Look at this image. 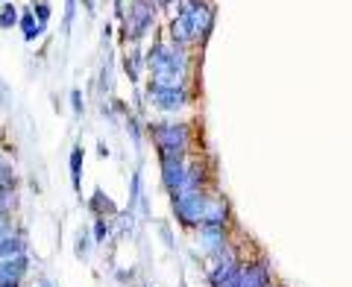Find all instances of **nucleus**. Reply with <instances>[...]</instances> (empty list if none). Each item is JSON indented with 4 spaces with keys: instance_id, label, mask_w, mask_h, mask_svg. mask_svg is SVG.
Returning <instances> with one entry per match:
<instances>
[{
    "instance_id": "nucleus-1",
    "label": "nucleus",
    "mask_w": 352,
    "mask_h": 287,
    "mask_svg": "<svg viewBox=\"0 0 352 287\" xmlns=\"http://www.w3.org/2000/svg\"><path fill=\"white\" fill-rule=\"evenodd\" d=\"M147 65L153 76L156 73H173V76H185V68H188V56L179 44H156L147 53Z\"/></svg>"
},
{
    "instance_id": "nucleus-2",
    "label": "nucleus",
    "mask_w": 352,
    "mask_h": 287,
    "mask_svg": "<svg viewBox=\"0 0 352 287\" xmlns=\"http://www.w3.org/2000/svg\"><path fill=\"white\" fill-rule=\"evenodd\" d=\"M170 203H173V214H176V220H179V226H185V229H200L206 203H208V194L206 191L176 194Z\"/></svg>"
},
{
    "instance_id": "nucleus-3",
    "label": "nucleus",
    "mask_w": 352,
    "mask_h": 287,
    "mask_svg": "<svg viewBox=\"0 0 352 287\" xmlns=\"http://www.w3.org/2000/svg\"><path fill=\"white\" fill-rule=\"evenodd\" d=\"M150 138L156 150H188L191 129L188 124H150Z\"/></svg>"
},
{
    "instance_id": "nucleus-4",
    "label": "nucleus",
    "mask_w": 352,
    "mask_h": 287,
    "mask_svg": "<svg viewBox=\"0 0 352 287\" xmlns=\"http://www.w3.org/2000/svg\"><path fill=\"white\" fill-rule=\"evenodd\" d=\"M238 279H241V258L229 249L226 255L214 261V267L208 270V284L212 287H238Z\"/></svg>"
},
{
    "instance_id": "nucleus-5",
    "label": "nucleus",
    "mask_w": 352,
    "mask_h": 287,
    "mask_svg": "<svg viewBox=\"0 0 352 287\" xmlns=\"http://www.w3.org/2000/svg\"><path fill=\"white\" fill-rule=\"evenodd\" d=\"M197 238H200V249L206 252L208 258L220 261L229 252V235H226V229H220V226H200V229H197Z\"/></svg>"
},
{
    "instance_id": "nucleus-6",
    "label": "nucleus",
    "mask_w": 352,
    "mask_h": 287,
    "mask_svg": "<svg viewBox=\"0 0 352 287\" xmlns=\"http://www.w3.org/2000/svg\"><path fill=\"white\" fill-rule=\"evenodd\" d=\"M153 0H132L129 15H126V36L141 38L153 24Z\"/></svg>"
},
{
    "instance_id": "nucleus-7",
    "label": "nucleus",
    "mask_w": 352,
    "mask_h": 287,
    "mask_svg": "<svg viewBox=\"0 0 352 287\" xmlns=\"http://www.w3.org/2000/svg\"><path fill=\"white\" fill-rule=\"evenodd\" d=\"M238 287H273L270 264L264 261V258L241 261V279H238Z\"/></svg>"
},
{
    "instance_id": "nucleus-8",
    "label": "nucleus",
    "mask_w": 352,
    "mask_h": 287,
    "mask_svg": "<svg viewBox=\"0 0 352 287\" xmlns=\"http://www.w3.org/2000/svg\"><path fill=\"white\" fill-rule=\"evenodd\" d=\"M150 100L156 108H162V112H176V108H182L185 103H188V91H185V85L179 88H159V85H150Z\"/></svg>"
},
{
    "instance_id": "nucleus-9",
    "label": "nucleus",
    "mask_w": 352,
    "mask_h": 287,
    "mask_svg": "<svg viewBox=\"0 0 352 287\" xmlns=\"http://www.w3.org/2000/svg\"><path fill=\"white\" fill-rule=\"evenodd\" d=\"M162 161V185L164 191H168L170 196H176L182 191L185 185V164L188 161H176V159H159Z\"/></svg>"
},
{
    "instance_id": "nucleus-10",
    "label": "nucleus",
    "mask_w": 352,
    "mask_h": 287,
    "mask_svg": "<svg viewBox=\"0 0 352 287\" xmlns=\"http://www.w3.org/2000/svg\"><path fill=\"white\" fill-rule=\"evenodd\" d=\"M27 231L24 229H12L9 235H0V261L3 258H15V255H27Z\"/></svg>"
},
{
    "instance_id": "nucleus-11",
    "label": "nucleus",
    "mask_w": 352,
    "mask_h": 287,
    "mask_svg": "<svg viewBox=\"0 0 352 287\" xmlns=\"http://www.w3.org/2000/svg\"><path fill=\"white\" fill-rule=\"evenodd\" d=\"M200 226H220V229L229 226V205H226L223 196H208Z\"/></svg>"
},
{
    "instance_id": "nucleus-12",
    "label": "nucleus",
    "mask_w": 352,
    "mask_h": 287,
    "mask_svg": "<svg viewBox=\"0 0 352 287\" xmlns=\"http://www.w3.org/2000/svg\"><path fill=\"white\" fill-rule=\"evenodd\" d=\"M30 255H15V258H3L0 261V279L6 282H24L27 273H30Z\"/></svg>"
},
{
    "instance_id": "nucleus-13",
    "label": "nucleus",
    "mask_w": 352,
    "mask_h": 287,
    "mask_svg": "<svg viewBox=\"0 0 352 287\" xmlns=\"http://www.w3.org/2000/svg\"><path fill=\"white\" fill-rule=\"evenodd\" d=\"M88 211H91L94 217H106V220H115L118 217V205L109 200V196L100 191V187H97L94 191V196L91 200H88Z\"/></svg>"
},
{
    "instance_id": "nucleus-14",
    "label": "nucleus",
    "mask_w": 352,
    "mask_h": 287,
    "mask_svg": "<svg viewBox=\"0 0 352 287\" xmlns=\"http://www.w3.org/2000/svg\"><path fill=\"white\" fill-rule=\"evenodd\" d=\"M82 159H85V150L76 144V147L71 150V156H68V170H71V185H74V191L80 194L82 191Z\"/></svg>"
},
{
    "instance_id": "nucleus-15",
    "label": "nucleus",
    "mask_w": 352,
    "mask_h": 287,
    "mask_svg": "<svg viewBox=\"0 0 352 287\" xmlns=\"http://www.w3.org/2000/svg\"><path fill=\"white\" fill-rule=\"evenodd\" d=\"M21 30H24V38L27 41H36L41 32H44V27L36 24V12H24V15H21Z\"/></svg>"
},
{
    "instance_id": "nucleus-16",
    "label": "nucleus",
    "mask_w": 352,
    "mask_h": 287,
    "mask_svg": "<svg viewBox=\"0 0 352 287\" xmlns=\"http://www.w3.org/2000/svg\"><path fill=\"white\" fill-rule=\"evenodd\" d=\"M74 252H76V258H82V261L91 255V238H88L85 229L76 231V246H74Z\"/></svg>"
},
{
    "instance_id": "nucleus-17",
    "label": "nucleus",
    "mask_w": 352,
    "mask_h": 287,
    "mask_svg": "<svg viewBox=\"0 0 352 287\" xmlns=\"http://www.w3.org/2000/svg\"><path fill=\"white\" fill-rule=\"evenodd\" d=\"M18 24V9L12 3H3L0 6V30H12Z\"/></svg>"
},
{
    "instance_id": "nucleus-18",
    "label": "nucleus",
    "mask_w": 352,
    "mask_h": 287,
    "mask_svg": "<svg viewBox=\"0 0 352 287\" xmlns=\"http://www.w3.org/2000/svg\"><path fill=\"white\" fill-rule=\"evenodd\" d=\"M109 235H112V220L97 217V220H94V244H103Z\"/></svg>"
},
{
    "instance_id": "nucleus-19",
    "label": "nucleus",
    "mask_w": 352,
    "mask_h": 287,
    "mask_svg": "<svg viewBox=\"0 0 352 287\" xmlns=\"http://www.w3.org/2000/svg\"><path fill=\"white\" fill-rule=\"evenodd\" d=\"M12 229H15V220H12V214L0 208V235H9V231H12Z\"/></svg>"
},
{
    "instance_id": "nucleus-20",
    "label": "nucleus",
    "mask_w": 352,
    "mask_h": 287,
    "mask_svg": "<svg viewBox=\"0 0 352 287\" xmlns=\"http://www.w3.org/2000/svg\"><path fill=\"white\" fill-rule=\"evenodd\" d=\"M36 12H38V24L44 27V24H47V18H50V6H47V0H36Z\"/></svg>"
},
{
    "instance_id": "nucleus-21",
    "label": "nucleus",
    "mask_w": 352,
    "mask_h": 287,
    "mask_svg": "<svg viewBox=\"0 0 352 287\" xmlns=\"http://www.w3.org/2000/svg\"><path fill=\"white\" fill-rule=\"evenodd\" d=\"M71 106H74V115L80 117L82 115V94H80V88H74V91H71Z\"/></svg>"
},
{
    "instance_id": "nucleus-22",
    "label": "nucleus",
    "mask_w": 352,
    "mask_h": 287,
    "mask_svg": "<svg viewBox=\"0 0 352 287\" xmlns=\"http://www.w3.org/2000/svg\"><path fill=\"white\" fill-rule=\"evenodd\" d=\"M74 15H76V0H68V9H65V27L68 30L74 24Z\"/></svg>"
},
{
    "instance_id": "nucleus-23",
    "label": "nucleus",
    "mask_w": 352,
    "mask_h": 287,
    "mask_svg": "<svg viewBox=\"0 0 352 287\" xmlns=\"http://www.w3.org/2000/svg\"><path fill=\"white\" fill-rule=\"evenodd\" d=\"M36 287H53V279H47V275H41Z\"/></svg>"
},
{
    "instance_id": "nucleus-24",
    "label": "nucleus",
    "mask_w": 352,
    "mask_h": 287,
    "mask_svg": "<svg viewBox=\"0 0 352 287\" xmlns=\"http://www.w3.org/2000/svg\"><path fill=\"white\" fill-rule=\"evenodd\" d=\"M153 6H159V9H164V6H170V0H153Z\"/></svg>"
},
{
    "instance_id": "nucleus-25",
    "label": "nucleus",
    "mask_w": 352,
    "mask_h": 287,
    "mask_svg": "<svg viewBox=\"0 0 352 287\" xmlns=\"http://www.w3.org/2000/svg\"><path fill=\"white\" fill-rule=\"evenodd\" d=\"M0 287H21L18 282H6V279H0Z\"/></svg>"
},
{
    "instance_id": "nucleus-26",
    "label": "nucleus",
    "mask_w": 352,
    "mask_h": 287,
    "mask_svg": "<svg viewBox=\"0 0 352 287\" xmlns=\"http://www.w3.org/2000/svg\"><path fill=\"white\" fill-rule=\"evenodd\" d=\"M185 6H206L203 0H185Z\"/></svg>"
},
{
    "instance_id": "nucleus-27",
    "label": "nucleus",
    "mask_w": 352,
    "mask_h": 287,
    "mask_svg": "<svg viewBox=\"0 0 352 287\" xmlns=\"http://www.w3.org/2000/svg\"><path fill=\"white\" fill-rule=\"evenodd\" d=\"M82 3H85V9H88V12H94V0H82Z\"/></svg>"
}]
</instances>
